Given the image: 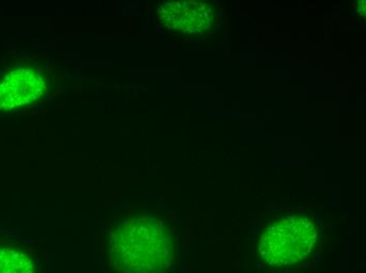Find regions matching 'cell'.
I'll use <instances>...</instances> for the list:
<instances>
[{"label":"cell","mask_w":366,"mask_h":273,"mask_svg":"<svg viewBox=\"0 0 366 273\" xmlns=\"http://www.w3.org/2000/svg\"><path fill=\"white\" fill-rule=\"evenodd\" d=\"M0 273H35L32 259L17 248H0Z\"/></svg>","instance_id":"5b68a950"},{"label":"cell","mask_w":366,"mask_h":273,"mask_svg":"<svg viewBox=\"0 0 366 273\" xmlns=\"http://www.w3.org/2000/svg\"><path fill=\"white\" fill-rule=\"evenodd\" d=\"M158 16L167 28L185 34L204 32L214 19L213 11L207 4L189 0L162 4Z\"/></svg>","instance_id":"277c9868"},{"label":"cell","mask_w":366,"mask_h":273,"mask_svg":"<svg viewBox=\"0 0 366 273\" xmlns=\"http://www.w3.org/2000/svg\"><path fill=\"white\" fill-rule=\"evenodd\" d=\"M317 235L314 223L307 217H285L272 224L261 235L259 254L274 267L293 265L311 254Z\"/></svg>","instance_id":"7a4b0ae2"},{"label":"cell","mask_w":366,"mask_h":273,"mask_svg":"<svg viewBox=\"0 0 366 273\" xmlns=\"http://www.w3.org/2000/svg\"><path fill=\"white\" fill-rule=\"evenodd\" d=\"M109 257L122 273H164L173 263V237L154 217L124 220L112 232Z\"/></svg>","instance_id":"6da1fadb"},{"label":"cell","mask_w":366,"mask_h":273,"mask_svg":"<svg viewBox=\"0 0 366 273\" xmlns=\"http://www.w3.org/2000/svg\"><path fill=\"white\" fill-rule=\"evenodd\" d=\"M44 81L33 68L9 73L0 82V110H11L36 101L44 94Z\"/></svg>","instance_id":"3957f363"}]
</instances>
